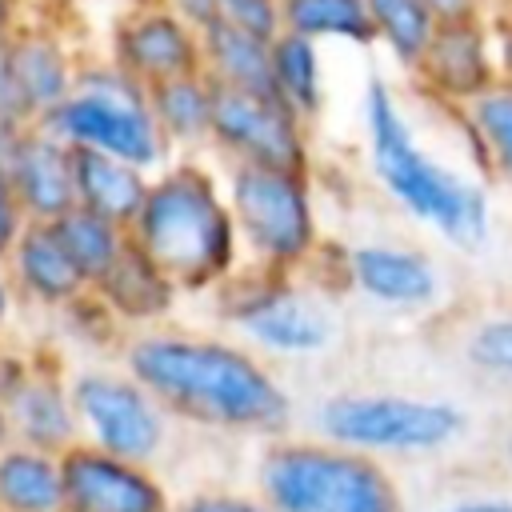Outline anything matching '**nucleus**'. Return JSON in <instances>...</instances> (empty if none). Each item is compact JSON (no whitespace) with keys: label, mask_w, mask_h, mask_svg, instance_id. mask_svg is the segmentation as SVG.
<instances>
[{"label":"nucleus","mask_w":512,"mask_h":512,"mask_svg":"<svg viewBox=\"0 0 512 512\" xmlns=\"http://www.w3.org/2000/svg\"><path fill=\"white\" fill-rule=\"evenodd\" d=\"M128 376L152 400L208 428L276 432L288 424L284 388L240 348L188 336H144L128 348Z\"/></svg>","instance_id":"1"},{"label":"nucleus","mask_w":512,"mask_h":512,"mask_svg":"<svg viewBox=\"0 0 512 512\" xmlns=\"http://www.w3.org/2000/svg\"><path fill=\"white\" fill-rule=\"evenodd\" d=\"M364 128H368L372 172L392 192V200L420 224L436 228L448 244L468 252L484 248L492 232L488 188L440 164L416 144L400 112V100L384 80H372L364 92Z\"/></svg>","instance_id":"2"},{"label":"nucleus","mask_w":512,"mask_h":512,"mask_svg":"<svg viewBox=\"0 0 512 512\" xmlns=\"http://www.w3.org/2000/svg\"><path fill=\"white\" fill-rule=\"evenodd\" d=\"M128 236L176 288H204L232 264L236 220L200 168H176L152 180Z\"/></svg>","instance_id":"3"},{"label":"nucleus","mask_w":512,"mask_h":512,"mask_svg":"<svg viewBox=\"0 0 512 512\" xmlns=\"http://www.w3.org/2000/svg\"><path fill=\"white\" fill-rule=\"evenodd\" d=\"M260 492L276 512H404L396 480L340 444H280L264 456Z\"/></svg>","instance_id":"4"},{"label":"nucleus","mask_w":512,"mask_h":512,"mask_svg":"<svg viewBox=\"0 0 512 512\" xmlns=\"http://www.w3.org/2000/svg\"><path fill=\"white\" fill-rule=\"evenodd\" d=\"M328 444L364 456H428L468 432V412L444 396L344 392L316 412Z\"/></svg>","instance_id":"5"},{"label":"nucleus","mask_w":512,"mask_h":512,"mask_svg":"<svg viewBox=\"0 0 512 512\" xmlns=\"http://www.w3.org/2000/svg\"><path fill=\"white\" fill-rule=\"evenodd\" d=\"M40 128L72 148H96L136 168H152L164 156V132L152 116L148 88L124 68L84 72L76 92L40 116Z\"/></svg>","instance_id":"6"},{"label":"nucleus","mask_w":512,"mask_h":512,"mask_svg":"<svg viewBox=\"0 0 512 512\" xmlns=\"http://www.w3.org/2000/svg\"><path fill=\"white\" fill-rule=\"evenodd\" d=\"M232 220L276 268L300 264L316 248V216L304 172L240 164L232 176Z\"/></svg>","instance_id":"7"},{"label":"nucleus","mask_w":512,"mask_h":512,"mask_svg":"<svg viewBox=\"0 0 512 512\" xmlns=\"http://www.w3.org/2000/svg\"><path fill=\"white\" fill-rule=\"evenodd\" d=\"M72 404L80 424L92 432V448L148 464L164 444V416L152 392L132 376L84 372L72 384Z\"/></svg>","instance_id":"8"},{"label":"nucleus","mask_w":512,"mask_h":512,"mask_svg":"<svg viewBox=\"0 0 512 512\" xmlns=\"http://www.w3.org/2000/svg\"><path fill=\"white\" fill-rule=\"evenodd\" d=\"M212 136L240 156V164L304 172V128L300 116L272 96L236 92L212 80Z\"/></svg>","instance_id":"9"},{"label":"nucleus","mask_w":512,"mask_h":512,"mask_svg":"<svg viewBox=\"0 0 512 512\" xmlns=\"http://www.w3.org/2000/svg\"><path fill=\"white\" fill-rule=\"evenodd\" d=\"M412 76L424 84L428 96H436L448 108H464L476 96H484L500 80V56H496V32L492 16L472 20H444L436 24L424 56L416 60Z\"/></svg>","instance_id":"10"},{"label":"nucleus","mask_w":512,"mask_h":512,"mask_svg":"<svg viewBox=\"0 0 512 512\" xmlns=\"http://www.w3.org/2000/svg\"><path fill=\"white\" fill-rule=\"evenodd\" d=\"M64 512H168L164 484L132 460L76 444L60 456Z\"/></svg>","instance_id":"11"},{"label":"nucleus","mask_w":512,"mask_h":512,"mask_svg":"<svg viewBox=\"0 0 512 512\" xmlns=\"http://www.w3.org/2000/svg\"><path fill=\"white\" fill-rule=\"evenodd\" d=\"M236 324L256 336L272 352L288 356H308L332 344V316L308 296L288 284H260L240 304H232Z\"/></svg>","instance_id":"12"},{"label":"nucleus","mask_w":512,"mask_h":512,"mask_svg":"<svg viewBox=\"0 0 512 512\" xmlns=\"http://www.w3.org/2000/svg\"><path fill=\"white\" fill-rule=\"evenodd\" d=\"M116 56V68H124L144 88L204 72L200 32L188 28L176 12H144L128 20L116 36Z\"/></svg>","instance_id":"13"},{"label":"nucleus","mask_w":512,"mask_h":512,"mask_svg":"<svg viewBox=\"0 0 512 512\" xmlns=\"http://www.w3.org/2000/svg\"><path fill=\"white\" fill-rule=\"evenodd\" d=\"M348 280L388 308H432L440 296V268L432 256L400 244H360L348 252Z\"/></svg>","instance_id":"14"},{"label":"nucleus","mask_w":512,"mask_h":512,"mask_svg":"<svg viewBox=\"0 0 512 512\" xmlns=\"http://www.w3.org/2000/svg\"><path fill=\"white\" fill-rule=\"evenodd\" d=\"M8 180H12L20 208L32 224H52L76 208L72 148L44 128L24 136V144L8 168Z\"/></svg>","instance_id":"15"},{"label":"nucleus","mask_w":512,"mask_h":512,"mask_svg":"<svg viewBox=\"0 0 512 512\" xmlns=\"http://www.w3.org/2000/svg\"><path fill=\"white\" fill-rule=\"evenodd\" d=\"M72 176H76V204L120 224V228L136 224V216L148 200V188H152L144 180V168H136L120 156L96 152V148H72Z\"/></svg>","instance_id":"16"},{"label":"nucleus","mask_w":512,"mask_h":512,"mask_svg":"<svg viewBox=\"0 0 512 512\" xmlns=\"http://www.w3.org/2000/svg\"><path fill=\"white\" fill-rule=\"evenodd\" d=\"M8 416H12V432L20 444L64 456L68 448H76V404L72 392H64V384L56 376H40L32 372L8 400Z\"/></svg>","instance_id":"17"},{"label":"nucleus","mask_w":512,"mask_h":512,"mask_svg":"<svg viewBox=\"0 0 512 512\" xmlns=\"http://www.w3.org/2000/svg\"><path fill=\"white\" fill-rule=\"evenodd\" d=\"M200 48H204V76L236 88V92H252V96H272L276 92V76H272V44L220 20L208 32H200Z\"/></svg>","instance_id":"18"},{"label":"nucleus","mask_w":512,"mask_h":512,"mask_svg":"<svg viewBox=\"0 0 512 512\" xmlns=\"http://www.w3.org/2000/svg\"><path fill=\"white\" fill-rule=\"evenodd\" d=\"M12 272L24 284V292L44 304H68L88 288V280L80 276V268L72 264L64 244L56 240L52 224L28 220V228L20 232V240L12 248Z\"/></svg>","instance_id":"19"},{"label":"nucleus","mask_w":512,"mask_h":512,"mask_svg":"<svg viewBox=\"0 0 512 512\" xmlns=\"http://www.w3.org/2000/svg\"><path fill=\"white\" fill-rule=\"evenodd\" d=\"M0 512H64L60 456L8 444L0 452Z\"/></svg>","instance_id":"20"},{"label":"nucleus","mask_w":512,"mask_h":512,"mask_svg":"<svg viewBox=\"0 0 512 512\" xmlns=\"http://www.w3.org/2000/svg\"><path fill=\"white\" fill-rule=\"evenodd\" d=\"M96 292H100V300L112 312H120L128 320H152V316L168 312V304L176 296V284L128 236V248L120 252V260L112 264V272L96 284Z\"/></svg>","instance_id":"21"},{"label":"nucleus","mask_w":512,"mask_h":512,"mask_svg":"<svg viewBox=\"0 0 512 512\" xmlns=\"http://www.w3.org/2000/svg\"><path fill=\"white\" fill-rule=\"evenodd\" d=\"M476 164L512 188V80H496L484 96L460 108Z\"/></svg>","instance_id":"22"},{"label":"nucleus","mask_w":512,"mask_h":512,"mask_svg":"<svg viewBox=\"0 0 512 512\" xmlns=\"http://www.w3.org/2000/svg\"><path fill=\"white\" fill-rule=\"evenodd\" d=\"M8 60H12V76L16 88L28 104L32 116H48L56 104H64L76 92L72 68L64 60V52L48 40V36H20L8 44Z\"/></svg>","instance_id":"23"},{"label":"nucleus","mask_w":512,"mask_h":512,"mask_svg":"<svg viewBox=\"0 0 512 512\" xmlns=\"http://www.w3.org/2000/svg\"><path fill=\"white\" fill-rule=\"evenodd\" d=\"M52 232L64 244V252L72 256V264L80 268V276L88 280V288H96L112 272L120 252L128 248V236H124L120 224H112V220H104V216H96L80 204L68 216L52 220Z\"/></svg>","instance_id":"24"},{"label":"nucleus","mask_w":512,"mask_h":512,"mask_svg":"<svg viewBox=\"0 0 512 512\" xmlns=\"http://www.w3.org/2000/svg\"><path fill=\"white\" fill-rule=\"evenodd\" d=\"M152 116L164 136L172 140H204L212 136V80L204 72L176 76L148 88Z\"/></svg>","instance_id":"25"},{"label":"nucleus","mask_w":512,"mask_h":512,"mask_svg":"<svg viewBox=\"0 0 512 512\" xmlns=\"http://www.w3.org/2000/svg\"><path fill=\"white\" fill-rule=\"evenodd\" d=\"M272 76H276L280 100L300 120H308V116L320 112L324 84H320V52H316V40L296 36V32H280L272 40Z\"/></svg>","instance_id":"26"},{"label":"nucleus","mask_w":512,"mask_h":512,"mask_svg":"<svg viewBox=\"0 0 512 512\" xmlns=\"http://www.w3.org/2000/svg\"><path fill=\"white\" fill-rule=\"evenodd\" d=\"M284 32L308 40H352L376 44V24L368 0H284Z\"/></svg>","instance_id":"27"},{"label":"nucleus","mask_w":512,"mask_h":512,"mask_svg":"<svg viewBox=\"0 0 512 512\" xmlns=\"http://www.w3.org/2000/svg\"><path fill=\"white\" fill-rule=\"evenodd\" d=\"M368 12L376 40L388 44V52L412 72L436 32V16L424 8V0H368Z\"/></svg>","instance_id":"28"},{"label":"nucleus","mask_w":512,"mask_h":512,"mask_svg":"<svg viewBox=\"0 0 512 512\" xmlns=\"http://www.w3.org/2000/svg\"><path fill=\"white\" fill-rule=\"evenodd\" d=\"M464 360L484 380L512 384V312L480 316L464 336Z\"/></svg>","instance_id":"29"},{"label":"nucleus","mask_w":512,"mask_h":512,"mask_svg":"<svg viewBox=\"0 0 512 512\" xmlns=\"http://www.w3.org/2000/svg\"><path fill=\"white\" fill-rule=\"evenodd\" d=\"M220 12L228 24L260 36L268 44L284 32V0H220Z\"/></svg>","instance_id":"30"},{"label":"nucleus","mask_w":512,"mask_h":512,"mask_svg":"<svg viewBox=\"0 0 512 512\" xmlns=\"http://www.w3.org/2000/svg\"><path fill=\"white\" fill-rule=\"evenodd\" d=\"M24 208H20V196L12 188V180L0 172V256H12L20 232H24Z\"/></svg>","instance_id":"31"},{"label":"nucleus","mask_w":512,"mask_h":512,"mask_svg":"<svg viewBox=\"0 0 512 512\" xmlns=\"http://www.w3.org/2000/svg\"><path fill=\"white\" fill-rule=\"evenodd\" d=\"M176 512H276L268 500H248V496H232V492H204L184 500Z\"/></svg>","instance_id":"32"},{"label":"nucleus","mask_w":512,"mask_h":512,"mask_svg":"<svg viewBox=\"0 0 512 512\" xmlns=\"http://www.w3.org/2000/svg\"><path fill=\"white\" fill-rule=\"evenodd\" d=\"M0 116H4V120H20V124L32 120V112H28V104H24L20 88H16V76H12L8 40H0Z\"/></svg>","instance_id":"33"},{"label":"nucleus","mask_w":512,"mask_h":512,"mask_svg":"<svg viewBox=\"0 0 512 512\" xmlns=\"http://www.w3.org/2000/svg\"><path fill=\"white\" fill-rule=\"evenodd\" d=\"M172 12H176L188 28H196V32H208L212 24L224 20L220 0H172Z\"/></svg>","instance_id":"34"},{"label":"nucleus","mask_w":512,"mask_h":512,"mask_svg":"<svg viewBox=\"0 0 512 512\" xmlns=\"http://www.w3.org/2000/svg\"><path fill=\"white\" fill-rule=\"evenodd\" d=\"M488 0H424V8L436 16V24L444 20H472V16H488L484 12Z\"/></svg>","instance_id":"35"},{"label":"nucleus","mask_w":512,"mask_h":512,"mask_svg":"<svg viewBox=\"0 0 512 512\" xmlns=\"http://www.w3.org/2000/svg\"><path fill=\"white\" fill-rule=\"evenodd\" d=\"M24 136H28V128L20 120H4L0 116V172L4 176H8V168H12V160H16L20 144H24Z\"/></svg>","instance_id":"36"},{"label":"nucleus","mask_w":512,"mask_h":512,"mask_svg":"<svg viewBox=\"0 0 512 512\" xmlns=\"http://www.w3.org/2000/svg\"><path fill=\"white\" fill-rule=\"evenodd\" d=\"M492 32H496V56H500V76L512 80V12L492 16Z\"/></svg>","instance_id":"37"},{"label":"nucleus","mask_w":512,"mask_h":512,"mask_svg":"<svg viewBox=\"0 0 512 512\" xmlns=\"http://www.w3.org/2000/svg\"><path fill=\"white\" fill-rule=\"evenodd\" d=\"M440 512H512V496H468V500H452Z\"/></svg>","instance_id":"38"},{"label":"nucleus","mask_w":512,"mask_h":512,"mask_svg":"<svg viewBox=\"0 0 512 512\" xmlns=\"http://www.w3.org/2000/svg\"><path fill=\"white\" fill-rule=\"evenodd\" d=\"M16 432H12V416H8V404L0 400V452L8 448V440H12Z\"/></svg>","instance_id":"39"},{"label":"nucleus","mask_w":512,"mask_h":512,"mask_svg":"<svg viewBox=\"0 0 512 512\" xmlns=\"http://www.w3.org/2000/svg\"><path fill=\"white\" fill-rule=\"evenodd\" d=\"M8 20H12V0H0V36L8 32Z\"/></svg>","instance_id":"40"},{"label":"nucleus","mask_w":512,"mask_h":512,"mask_svg":"<svg viewBox=\"0 0 512 512\" xmlns=\"http://www.w3.org/2000/svg\"><path fill=\"white\" fill-rule=\"evenodd\" d=\"M4 316H8V284L0 280V320H4Z\"/></svg>","instance_id":"41"},{"label":"nucleus","mask_w":512,"mask_h":512,"mask_svg":"<svg viewBox=\"0 0 512 512\" xmlns=\"http://www.w3.org/2000/svg\"><path fill=\"white\" fill-rule=\"evenodd\" d=\"M504 460H508V468H512V432L504 436Z\"/></svg>","instance_id":"42"}]
</instances>
